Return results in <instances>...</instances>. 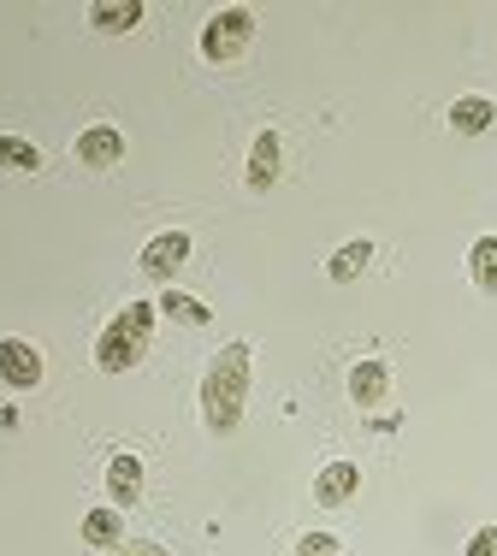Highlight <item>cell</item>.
<instances>
[{"label":"cell","instance_id":"obj_6","mask_svg":"<svg viewBox=\"0 0 497 556\" xmlns=\"http://www.w3.org/2000/svg\"><path fill=\"white\" fill-rule=\"evenodd\" d=\"M356 492H361V468H356V462H326L320 480H314V503H320V509H344Z\"/></svg>","mask_w":497,"mask_h":556},{"label":"cell","instance_id":"obj_2","mask_svg":"<svg viewBox=\"0 0 497 556\" xmlns=\"http://www.w3.org/2000/svg\"><path fill=\"white\" fill-rule=\"evenodd\" d=\"M154 302H125L107 320V332L95 338V367L101 374H130V367L149 355V332H154Z\"/></svg>","mask_w":497,"mask_h":556},{"label":"cell","instance_id":"obj_15","mask_svg":"<svg viewBox=\"0 0 497 556\" xmlns=\"http://www.w3.org/2000/svg\"><path fill=\"white\" fill-rule=\"evenodd\" d=\"M468 278H474L486 296H497V237H480V243L468 249Z\"/></svg>","mask_w":497,"mask_h":556},{"label":"cell","instance_id":"obj_18","mask_svg":"<svg viewBox=\"0 0 497 556\" xmlns=\"http://www.w3.org/2000/svg\"><path fill=\"white\" fill-rule=\"evenodd\" d=\"M296 556H337V539L332 533H308V539H296Z\"/></svg>","mask_w":497,"mask_h":556},{"label":"cell","instance_id":"obj_8","mask_svg":"<svg viewBox=\"0 0 497 556\" xmlns=\"http://www.w3.org/2000/svg\"><path fill=\"white\" fill-rule=\"evenodd\" d=\"M279 166H284L279 130H260L255 149H248V190H272V184H279Z\"/></svg>","mask_w":497,"mask_h":556},{"label":"cell","instance_id":"obj_14","mask_svg":"<svg viewBox=\"0 0 497 556\" xmlns=\"http://www.w3.org/2000/svg\"><path fill=\"white\" fill-rule=\"evenodd\" d=\"M119 533H125V515L119 509H89L84 515V545L113 551V545H119Z\"/></svg>","mask_w":497,"mask_h":556},{"label":"cell","instance_id":"obj_3","mask_svg":"<svg viewBox=\"0 0 497 556\" xmlns=\"http://www.w3.org/2000/svg\"><path fill=\"white\" fill-rule=\"evenodd\" d=\"M248 42H255V12L248 7H226V12H214V18L202 24V54L214 65H231Z\"/></svg>","mask_w":497,"mask_h":556},{"label":"cell","instance_id":"obj_10","mask_svg":"<svg viewBox=\"0 0 497 556\" xmlns=\"http://www.w3.org/2000/svg\"><path fill=\"white\" fill-rule=\"evenodd\" d=\"M119 154H125V137L113 125H89L77 137V161L84 166H119Z\"/></svg>","mask_w":497,"mask_h":556},{"label":"cell","instance_id":"obj_11","mask_svg":"<svg viewBox=\"0 0 497 556\" xmlns=\"http://www.w3.org/2000/svg\"><path fill=\"white\" fill-rule=\"evenodd\" d=\"M89 24H95L101 36L137 30V24H142V0H95V7H89Z\"/></svg>","mask_w":497,"mask_h":556},{"label":"cell","instance_id":"obj_1","mask_svg":"<svg viewBox=\"0 0 497 556\" xmlns=\"http://www.w3.org/2000/svg\"><path fill=\"white\" fill-rule=\"evenodd\" d=\"M248 362H255V350L248 343H226V350L207 362V374H202V420H207V432H238V420H243V403H248Z\"/></svg>","mask_w":497,"mask_h":556},{"label":"cell","instance_id":"obj_12","mask_svg":"<svg viewBox=\"0 0 497 556\" xmlns=\"http://www.w3.org/2000/svg\"><path fill=\"white\" fill-rule=\"evenodd\" d=\"M368 267H373V243L356 237V243H344L332 261H326V278H332V285H349V278H361Z\"/></svg>","mask_w":497,"mask_h":556},{"label":"cell","instance_id":"obj_16","mask_svg":"<svg viewBox=\"0 0 497 556\" xmlns=\"http://www.w3.org/2000/svg\"><path fill=\"white\" fill-rule=\"evenodd\" d=\"M154 308L166 314V320H178V326H207V308L195 296H184V290H166L161 302H154Z\"/></svg>","mask_w":497,"mask_h":556},{"label":"cell","instance_id":"obj_13","mask_svg":"<svg viewBox=\"0 0 497 556\" xmlns=\"http://www.w3.org/2000/svg\"><path fill=\"white\" fill-rule=\"evenodd\" d=\"M497 125V108L486 96H462L450 108V130H462V137H480V130H492Z\"/></svg>","mask_w":497,"mask_h":556},{"label":"cell","instance_id":"obj_4","mask_svg":"<svg viewBox=\"0 0 497 556\" xmlns=\"http://www.w3.org/2000/svg\"><path fill=\"white\" fill-rule=\"evenodd\" d=\"M184 261H190V231H161V237H149V243H142L137 273L173 278V273H184Z\"/></svg>","mask_w":497,"mask_h":556},{"label":"cell","instance_id":"obj_7","mask_svg":"<svg viewBox=\"0 0 497 556\" xmlns=\"http://www.w3.org/2000/svg\"><path fill=\"white\" fill-rule=\"evenodd\" d=\"M107 497H113V509H137V497H142V456L119 450V456L107 462Z\"/></svg>","mask_w":497,"mask_h":556},{"label":"cell","instance_id":"obj_20","mask_svg":"<svg viewBox=\"0 0 497 556\" xmlns=\"http://www.w3.org/2000/svg\"><path fill=\"white\" fill-rule=\"evenodd\" d=\"M107 556H166V545H154V539H137V545H113Z\"/></svg>","mask_w":497,"mask_h":556},{"label":"cell","instance_id":"obj_19","mask_svg":"<svg viewBox=\"0 0 497 556\" xmlns=\"http://www.w3.org/2000/svg\"><path fill=\"white\" fill-rule=\"evenodd\" d=\"M468 556H497V527H480V533L468 539Z\"/></svg>","mask_w":497,"mask_h":556},{"label":"cell","instance_id":"obj_9","mask_svg":"<svg viewBox=\"0 0 497 556\" xmlns=\"http://www.w3.org/2000/svg\"><path fill=\"white\" fill-rule=\"evenodd\" d=\"M391 391V367L385 362H356L349 367V403L356 408H379Z\"/></svg>","mask_w":497,"mask_h":556},{"label":"cell","instance_id":"obj_5","mask_svg":"<svg viewBox=\"0 0 497 556\" xmlns=\"http://www.w3.org/2000/svg\"><path fill=\"white\" fill-rule=\"evenodd\" d=\"M0 379L12 391H36L42 386V350L24 338H0Z\"/></svg>","mask_w":497,"mask_h":556},{"label":"cell","instance_id":"obj_17","mask_svg":"<svg viewBox=\"0 0 497 556\" xmlns=\"http://www.w3.org/2000/svg\"><path fill=\"white\" fill-rule=\"evenodd\" d=\"M0 166L7 172H42V149L24 137H0Z\"/></svg>","mask_w":497,"mask_h":556}]
</instances>
